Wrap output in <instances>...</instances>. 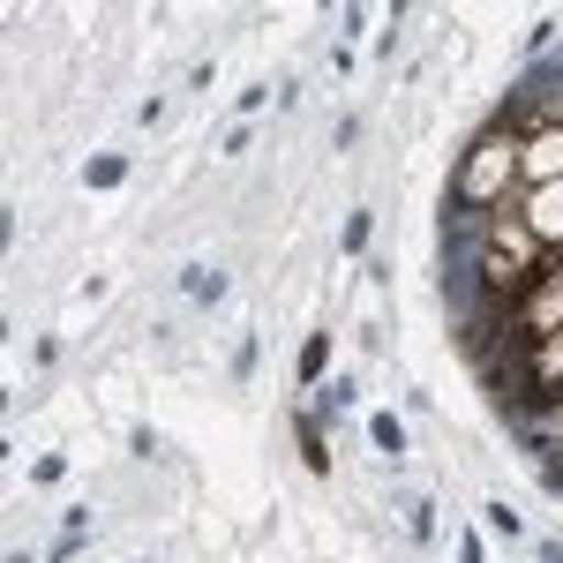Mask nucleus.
Instances as JSON below:
<instances>
[{"mask_svg": "<svg viewBox=\"0 0 563 563\" xmlns=\"http://www.w3.org/2000/svg\"><path fill=\"white\" fill-rule=\"evenodd\" d=\"M256 346H263V339H241V346H233V384L256 376Z\"/></svg>", "mask_w": 563, "mask_h": 563, "instance_id": "14", "label": "nucleus"}, {"mask_svg": "<svg viewBox=\"0 0 563 563\" xmlns=\"http://www.w3.org/2000/svg\"><path fill=\"white\" fill-rule=\"evenodd\" d=\"M368 443H376L384 459H398V451H406V421H398V413H368Z\"/></svg>", "mask_w": 563, "mask_h": 563, "instance_id": "10", "label": "nucleus"}, {"mask_svg": "<svg viewBox=\"0 0 563 563\" xmlns=\"http://www.w3.org/2000/svg\"><path fill=\"white\" fill-rule=\"evenodd\" d=\"M353 406H361V384H353V376H331V384L316 390V413H308V421H316V429H331V421H346Z\"/></svg>", "mask_w": 563, "mask_h": 563, "instance_id": "3", "label": "nucleus"}, {"mask_svg": "<svg viewBox=\"0 0 563 563\" xmlns=\"http://www.w3.org/2000/svg\"><path fill=\"white\" fill-rule=\"evenodd\" d=\"M84 541H90V511H84V504H76V511L60 519V541L45 549V563H68V556H76V549H84Z\"/></svg>", "mask_w": 563, "mask_h": 563, "instance_id": "5", "label": "nucleus"}, {"mask_svg": "<svg viewBox=\"0 0 563 563\" xmlns=\"http://www.w3.org/2000/svg\"><path fill=\"white\" fill-rule=\"evenodd\" d=\"M294 435H301V459H308V474H331V443H323V429H316L308 413H294Z\"/></svg>", "mask_w": 563, "mask_h": 563, "instance_id": "9", "label": "nucleus"}, {"mask_svg": "<svg viewBox=\"0 0 563 563\" xmlns=\"http://www.w3.org/2000/svg\"><path fill=\"white\" fill-rule=\"evenodd\" d=\"M129 180V158L121 151H98V158H84V188H121Z\"/></svg>", "mask_w": 563, "mask_h": 563, "instance_id": "7", "label": "nucleus"}, {"mask_svg": "<svg viewBox=\"0 0 563 563\" xmlns=\"http://www.w3.org/2000/svg\"><path fill=\"white\" fill-rule=\"evenodd\" d=\"M368 241H376V211H346V225H339V256H368Z\"/></svg>", "mask_w": 563, "mask_h": 563, "instance_id": "8", "label": "nucleus"}, {"mask_svg": "<svg viewBox=\"0 0 563 563\" xmlns=\"http://www.w3.org/2000/svg\"><path fill=\"white\" fill-rule=\"evenodd\" d=\"M180 294H188L196 308H211V301H225V294H233V278H225V271H211V263H188V271H180Z\"/></svg>", "mask_w": 563, "mask_h": 563, "instance_id": "4", "label": "nucleus"}, {"mask_svg": "<svg viewBox=\"0 0 563 563\" xmlns=\"http://www.w3.org/2000/svg\"><path fill=\"white\" fill-rule=\"evenodd\" d=\"M481 519H488V533H504V541H526V519L511 511V504H488Z\"/></svg>", "mask_w": 563, "mask_h": 563, "instance_id": "11", "label": "nucleus"}, {"mask_svg": "<svg viewBox=\"0 0 563 563\" xmlns=\"http://www.w3.org/2000/svg\"><path fill=\"white\" fill-rule=\"evenodd\" d=\"M331 346H339L331 331H308V346H301V384H323V376H331Z\"/></svg>", "mask_w": 563, "mask_h": 563, "instance_id": "6", "label": "nucleus"}, {"mask_svg": "<svg viewBox=\"0 0 563 563\" xmlns=\"http://www.w3.org/2000/svg\"><path fill=\"white\" fill-rule=\"evenodd\" d=\"M549 180H563V129L526 143V188H549Z\"/></svg>", "mask_w": 563, "mask_h": 563, "instance_id": "2", "label": "nucleus"}, {"mask_svg": "<svg viewBox=\"0 0 563 563\" xmlns=\"http://www.w3.org/2000/svg\"><path fill=\"white\" fill-rule=\"evenodd\" d=\"M271 98H278V90H271V84H249V90H241V98H233V113H263Z\"/></svg>", "mask_w": 563, "mask_h": 563, "instance_id": "13", "label": "nucleus"}, {"mask_svg": "<svg viewBox=\"0 0 563 563\" xmlns=\"http://www.w3.org/2000/svg\"><path fill=\"white\" fill-rule=\"evenodd\" d=\"M31 481H38V488H60V481H68V459H60V451H45L38 466H31Z\"/></svg>", "mask_w": 563, "mask_h": 563, "instance_id": "12", "label": "nucleus"}, {"mask_svg": "<svg viewBox=\"0 0 563 563\" xmlns=\"http://www.w3.org/2000/svg\"><path fill=\"white\" fill-rule=\"evenodd\" d=\"M526 225H533L541 249H563V180H549V188L526 196Z\"/></svg>", "mask_w": 563, "mask_h": 563, "instance_id": "1", "label": "nucleus"}, {"mask_svg": "<svg viewBox=\"0 0 563 563\" xmlns=\"http://www.w3.org/2000/svg\"><path fill=\"white\" fill-rule=\"evenodd\" d=\"M459 563H488V556H481V541H474V533L459 541Z\"/></svg>", "mask_w": 563, "mask_h": 563, "instance_id": "16", "label": "nucleus"}, {"mask_svg": "<svg viewBox=\"0 0 563 563\" xmlns=\"http://www.w3.org/2000/svg\"><path fill=\"white\" fill-rule=\"evenodd\" d=\"M413 541H435V511L421 504V496H413Z\"/></svg>", "mask_w": 563, "mask_h": 563, "instance_id": "15", "label": "nucleus"}]
</instances>
